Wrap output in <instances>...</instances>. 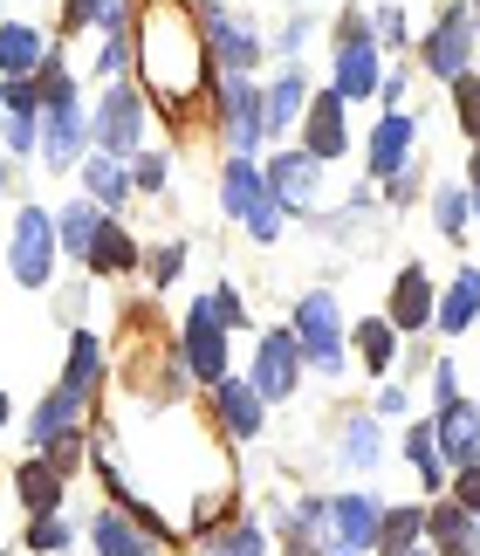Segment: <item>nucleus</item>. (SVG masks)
<instances>
[{"label": "nucleus", "mask_w": 480, "mask_h": 556, "mask_svg": "<svg viewBox=\"0 0 480 556\" xmlns=\"http://www.w3.org/2000/svg\"><path fill=\"white\" fill-rule=\"evenodd\" d=\"M138 70H151V83H159V97L172 103V111H186L192 90H200V76L213 70L206 28H200V21H186L179 8H151V14H144Z\"/></svg>", "instance_id": "obj_1"}, {"label": "nucleus", "mask_w": 480, "mask_h": 556, "mask_svg": "<svg viewBox=\"0 0 480 556\" xmlns=\"http://www.w3.org/2000/svg\"><path fill=\"white\" fill-rule=\"evenodd\" d=\"M289 330L302 337V357H310V371L323 378H343V344H351V330H343V309L330 289H310L289 316Z\"/></svg>", "instance_id": "obj_2"}, {"label": "nucleus", "mask_w": 480, "mask_h": 556, "mask_svg": "<svg viewBox=\"0 0 480 556\" xmlns=\"http://www.w3.org/2000/svg\"><path fill=\"white\" fill-rule=\"evenodd\" d=\"M55 213L49 206H21L14 213V233H8V275L21 289H49V275H55Z\"/></svg>", "instance_id": "obj_3"}, {"label": "nucleus", "mask_w": 480, "mask_h": 556, "mask_svg": "<svg viewBox=\"0 0 480 556\" xmlns=\"http://www.w3.org/2000/svg\"><path fill=\"white\" fill-rule=\"evenodd\" d=\"M90 138H97V152H111V159H144V90L138 83H111L97 103V117H90Z\"/></svg>", "instance_id": "obj_4"}, {"label": "nucleus", "mask_w": 480, "mask_h": 556, "mask_svg": "<svg viewBox=\"0 0 480 556\" xmlns=\"http://www.w3.org/2000/svg\"><path fill=\"white\" fill-rule=\"evenodd\" d=\"M302 371H310V357H302V337H295L289 324H275V330L254 344V371H248L254 392L268 399V405H281V399H295Z\"/></svg>", "instance_id": "obj_5"}, {"label": "nucleus", "mask_w": 480, "mask_h": 556, "mask_svg": "<svg viewBox=\"0 0 480 556\" xmlns=\"http://www.w3.org/2000/svg\"><path fill=\"white\" fill-rule=\"evenodd\" d=\"M220 117H227V159H254L268 138V90H254V76H220Z\"/></svg>", "instance_id": "obj_6"}, {"label": "nucleus", "mask_w": 480, "mask_h": 556, "mask_svg": "<svg viewBox=\"0 0 480 556\" xmlns=\"http://www.w3.org/2000/svg\"><path fill=\"white\" fill-rule=\"evenodd\" d=\"M330 90L343 103H357V97H378L384 90V55H378V35L357 28V21H343L337 28V83Z\"/></svg>", "instance_id": "obj_7"}, {"label": "nucleus", "mask_w": 480, "mask_h": 556, "mask_svg": "<svg viewBox=\"0 0 480 556\" xmlns=\"http://www.w3.org/2000/svg\"><path fill=\"white\" fill-rule=\"evenodd\" d=\"M378 536H384L378 495H337L330 502V543H323V556H378Z\"/></svg>", "instance_id": "obj_8"}, {"label": "nucleus", "mask_w": 480, "mask_h": 556, "mask_svg": "<svg viewBox=\"0 0 480 556\" xmlns=\"http://www.w3.org/2000/svg\"><path fill=\"white\" fill-rule=\"evenodd\" d=\"M473 8H446L440 21H432V35L419 41V55H426V70L440 76V83H460L473 70Z\"/></svg>", "instance_id": "obj_9"}, {"label": "nucleus", "mask_w": 480, "mask_h": 556, "mask_svg": "<svg viewBox=\"0 0 480 556\" xmlns=\"http://www.w3.org/2000/svg\"><path fill=\"white\" fill-rule=\"evenodd\" d=\"M179 365L200 378V384H220L227 371V324L213 316V303H192L186 309V337H179Z\"/></svg>", "instance_id": "obj_10"}, {"label": "nucleus", "mask_w": 480, "mask_h": 556, "mask_svg": "<svg viewBox=\"0 0 480 556\" xmlns=\"http://www.w3.org/2000/svg\"><path fill=\"white\" fill-rule=\"evenodd\" d=\"M200 28H206V49H213V76H248L254 55H261V35L248 14H227V8H200Z\"/></svg>", "instance_id": "obj_11"}, {"label": "nucleus", "mask_w": 480, "mask_h": 556, "mask_svg": "<svg viewBox=\"0 0 480 556\" xmlns=\"http://www.w3.org/2000/svg\"><path fill=\"white\" fill-rule=\"evenodd\" d=\"M83 159H90V117H83V103H49L41 111V165L49 173H83Z\"/></svg>", "instance_id": "obj_12"}, {"label": "nucleus", "mask_w": 480, "mask_h": 556, "mask_svg": "<svg viewBox=\"0 0 480 556\" xmlns=\"http://www.w3.org/2000/svg\"><path fill=\"white\" fill-rule=\"evenodd\" d=\"M302 152H310L316 165H337L343 152H351V103H343L337 90L310 97V111H302Z\"/></svg>", "instance_id": "obj_13"}, {"label": "nucleus", "mask_w": 480, "mask_h": 556, "mask_svg": "<svg viewBox=\"0 0 480 556\" xmlns=\"http://www.w3.org/2000/svg\"><path fill=\"white\" fill-rule=\"evenodd\" d=\"M268 173V192L281 213H316V192H323V165L302 152V144H281V152L261 165Z\"/></svg>", "instance_id": "obj_14"}, {"label": "nucleus", "mask_w": 480, "mask_h": 556, "mask_svg": "<svg viewBox=\"0 0 480 556\" xmlns=\"http://www.w3.org/2000/svg\"><path fill=\"white\" fill-rule=\"evenodd\" d=\"M412 138H419V117H405V111H384L378 124H370V179H378V186H399L405 179Z\"/></svg>", "instance_id": "obj_15"}, {"label": "nucleus", "mask_w": 480, "mask_h": 556, "mask_svg": "<svg viewBox=\"0 0 480 556\" xmlns=\"http://www.w3.org/2000/svg\"><path fill=\"white\" fill-rule=\"evenodd\" d=\"M432 433H440V460L460 475V467H473L480 460V405L473 399H453V405H440L432 413Z\"/></svg>", "instance_id": "obj_16"}, {"label": "nucleus", "mask_w": 480, "mask_h": 556, "mask_svg": "<svg viewBox=\"0 0 480 556\" xmlns=\"http://www.w3.org/2000/svg\"><path fill=\"white\" fill-rule=\"evenodd\" d=\"M426 549L432 556H480V516L473 508H460V502H432L426 508Z\"/></svg>", "instance_id": "obj_17"}, {"label": "nucleus", "mask_w": 480, "mask_h": 556, "mask_svg": "<svg viewBox=\"0 0 480 556\" xmlns=\"http://www.w3.org/2000/svg\"><path fill=\"white\" fill-rule=\"evenodd\" d=\"M384 316H391V330H399V337H405V330H426L432 316H440L432 275H426L419 262H405V268H399V282H391V309H384Z\"/></svg>", "instance_id": "obj_18"}, {"label": "nucleus", "mask_w": 480, "mask_h": 556, "mask_svg": "<svg viewBox=\"0 0 480 556\" xmlns=\"http://www.w3.org/2000/svg\"><path fill=\"white\" fill-rule=\"evenodd\" d=\"M83 413H90V405H83V399L70 392V384H55V392H49V399H41L35 413H28V446H35V454L62 446V440H70L76 426H83Z\"/></svg>", "instance_id": "obj_19"}, {"label": "nucleus", "mask_w": 480, "mask_h": 556, "mask_svg": "<svg viewBox=\"0 0 480 556\" xmlns=\"http://www.w3.org/2000/svg\"><path fill=\"white\" fill-rule=\"evenodd\" d=\"M213 413H220V426L233 440H254L261 419H268V399L254 392V378H220L213 384Z\"/></svg>", "instance_id": "obj_20"}, {"label": "nucleus", "mask_w": 480, "mask_h": 556, "mask_svg": "<svg viewBox=\"0 0 480 556\" xmlns=\"http://www.w3.org/2000/svg\"><path fill=\"white\" fill-rule=\"evenodd\" d=\"M49 62V41L28 21H0V83H35Z\"/></svg>", "instance_id": "obj_21"}, {"label": "nucleus", "mask_w": 480, "mask_h": 556, "mask_svg": "<svg viewBox=\"0 0 480 556\" xmlns=\"http://www.w3.org/2000/svg\"><path fill=\"white\" fill-rule=\"evenodd\" d=\"M261 206H268V173L254 159H227L220 165V213L227 220H254Z\"/></svg>", "instance_id": "obj_22"}, {"label": "nucleus", "mask_w": 480, "mask_h": 556, "mask_svg": "<svg viewBox=\"0 0 480 556\" xmlns=\"http://www.w3.org/2000/svg\"><path fill=\"white\" fill-rule=\"evenodd\" d=\"M62 488H70V475H62L49 454H35V460L14 467V502L28 508V516H55V508H62Z\"/></svg>", "instance_id": "obj_23"}, {"label": "nucleus", "mask_w": 480, "mask_h": 556, "mask_svg": "<svg viewBox=\"0 0 480 556\" xmlns=\"http://www.w3.org/2000/svg\"><path fill=\"white\" fill-rule=\"evenodd\" d=\"M90 543H97V556H151V549H159V536H151L130 508H97Z\"/></svg>", "instance_id": "obj_24"}, {"label": "nucleus", "mask_w": 480, "mask_h": 556, "mask_svg": "<svg viewBox=\"0 0 480 556\" xmlns=\"http://www.w3.org/2000/svg\"><path fill=\"white\" fill-rule=\"evenodd\" d=\"M473 316H480V268H460V275L446 282V295H440V316H432V330H440V337H467Z\"/></svg>", "instance_id": "obj_25"}, {"label": "nucleus", "mask_w": 480, "mask_h": 556, "mask_svg": "<svg viewBox=\"0 0 480 556\" xmlns=\"http://www.w3.org/2000/svg\"><path fill=\"white\" fill-rule=\"evenodd\" d=\"M130 192H138V179H130V165L111 159V152H97V159H83V200H97L103 213L124 206Z\"/></svg>", "instance_id": "obj_26"}, {"label": "nucleus", "mask_w": 480, "mask_h": 556, "mask_svg": "<svg viewBox=\"0 0 480 556\" xmlns=\"http://www.w3.org/2000/svg\"><path fill=\"white\" fill-rule=\"evenodd\" d=\"M103 220H111V213H103L97 200H70V206L55 213V241H62V254H76V262H90V248H97Z\"/></svg>", "instance_id": "obj_27"}, {"label": "nucleus", "mask_w": 480, "mask_h": 556, "mask_svg": "<svg viewBox=\"0 0 480 556\" xmlns=\"http://www.w3.org/2000/svg\"><path fill=\"white\" fill-rule=\"evenodd\" d=\"M302 111H310V76H302L295 62H289V70H281V76L268 83V138L295 131V124H302Z\"/></svg>", "instance_id": "obj_28"}, {"label": "nucleus", "mask_w": 480, "mask_h": 556, "mask_svg": "<svg viewBox=\"0 0 480 556\" xmlns=\"http://www.w3.org/2000/svg\"><path fill=\"white\" fill-rule=\"evenodd\" d=\"M62 384H70L83 405L103 392V337H90V330L70 337V365H62Z\"/></svg>", "instance_id": "obj_29"}, {"label": "nucleus", "mask_w": 480, "mask_h": 556, "mask_svg": "<svg viewBox=\"0 0 480 556\" xmlns=\"http://www.w3.org/2000/svg\"><path fill=\"white\" fill-rule=\"evenodd\" d=\"M426 543V502H391L384 508V536H378V556H405Z\"/></svg>", "instance_id": "obj_30"}, {"label": "nucleus", "mask_w": 480, "mask_h": 556, "mask_svg": "<svg viewBox=\"0 0 480 556\" xmlns=\"http://www.w3.org/2000/svg\"><path fill=\"white\" fill-rule=\"evenodd\" d=\"M138 0H62V35L70 28H103V35H124V21Z\"/></svg>", "instance_id": "obj_31"}, {"label": "nucleus", "mask_w": 480, "mask_h": 556, "mask_svg": "<svg viewBox=\"0 0 480 556\" xmlns=\"http://www.w3.org/2000/svg\"><path fill=\"white\" fill-rule=\"evenodd\" d=\"M405 460L419 467L426 495H440V488H446V475H453V467L440 460V433H432V419H419V426H412V433H405Z\"/></svg>", "instance_id": "obj_32"}, {"label": "nucleus", "mask_w": 480, "mask_h": 556, "mask_svg": "<svg viewBox=\"0 0 480 556\" xmlns=\"http://www.w3.org/2000/svg\"><path fill=\"white\" fill-rule=\"evenodd\" d=\"M337 460L351 467V475H370V467H378V413L343 419V433H337Z\"/></svg>", "instance_id": "obj_33"}, {"label": "nucleus", "mask_w": 480, "mask_h": 556, "mask_svg": "<svg viewBox=\"0 0 480 556\" xmlns=\"http://www.w3.org/2000/svg\"><path fill=\"white\" fill-rule=\"evenodd\" d=\"M83 268H90V275H130V268H138V241H130L117 220H103V233H97V248H90Z\"/></svg>", "instance_id": "obj_34"}, {"label": "nucleus", "mask_w": 480, "mask_h": 556, "mask_svg": "<svg viewBox=\"0 0 480 556\" xmlns=\"http://www.w3.org/2000/svg\"><path fill=\"white\" fill-rule=\"evenodd\" d=\"M432 220H440L446 241H467V220H473V192L460 179H440L432 186Z\"/></svg>", "instance_id": "obj_35"}, {"label": "nucleus", "mask_w": 480, "mask_h": 556, "mask_svg": "<svg viewBox=\"0 0 480 556\" xmlns=\"http://www.w3.org/2000/svg\"><path fill=\"white\" fill-rule=\"evenodd\" d=\"M351 344H357L364 365L384 378V371H391V357H399V330H391V316H364V324L351 330Z\"/></svg>", "instance_id": "obj_36"}, {"label": "nucleus", "mask_w": 480, "mask_h": 556, "mask_svg": "<svg viewBox=\"0 0 480 556\" xmlns=\"http://www.w3.org/2000/svg\"><path fill=\"white\" fill-rule=\"evenodd\" d=\"M21 543H28L35 556H62L76 543V529H70V516H28V536H21Z\"/></svg>", "instance_id": "obj_37"}, {"label": "nucleus", "mask_w": 480, "mask_h": 556, "mask_svg": "<svg viewBox=\"0 0 480 556\" xmlns=\"http://www.w3.org/2000/svg\"><path fill=\"white\" fill-rule=\"evenodd\" d=\"M206 556H268V536L254 522H227V529H213Z\"/></svg>", "instance_id": "obj_38"}, {"label": "nucleus", "mask_w": 480, "mask_h": 556, "mask_svg": "<svg viewBox=\"0 0 480 556\" xmlns=\"http://www.w3.org/2000/svg\"><path fill=\"white\" fill-rule=\"evenodd\" d=\"M130 62H138V49H130V35H103V55H97V76L103 83H124Z\"/></svg>", "instance_id": "obj_39"}, {"label": "nucleus", "mask_w": 480, "mask_h": 556, "mask_svg": "<svg viewBox=\"0 0 480 556\" xmlns=\"http://www.w3.org/2000/svg\"><path fill=\"white\" fill-rule=\"evenodd\" d=\"M446 90H453V103H460V131H467V138L480 144V76L467 70L460 83H446Z\"/></svg>", "instance_id": "obj_40"}, {"label": "nucleus", "mask_w": 480, "mask_h": 556, "mask_svg": "<svg viewBox=\"0 0 480 556\" xmlns=\"http://www.w3.org/2000/svg\"><path fill=\"white\" fill-rule=\"evenodd\" d=\"M370 35H378V49H405V41H412V28H405L399 8H378V14H370Z\"/></svg>", "instance_id": "obj_41"}, {"label": "nucleus", "mask_w": 480, "mask_h": 556, "mask_svg": "<svg viewBox=\"0 0 480 556\" xmlns=\"http://www.w3.org/2000/svg\"><path fill=\"white\" fill-rule=\"evenodd\" d=\"M165 173H172V165H165V152H144V159H138V165H130V179H138V186H144V192H165V186H172V179H165Z\"/></svg>", "instance_id": "obj_42"}, {"label": "nucleus", "mask_w": 480, "mask_h": 556, "mask_svg": "<svg viewBox=\"0 0 480 556\" xmlns=\"http://www.w3.org/2000/svg\"><path fill=\"white\" fill-rule=\"evenodd\" d=\"M179 268H186V248H179V241L151 254V282H159V289H172V282H179Z\"/></svg>", "instance_id": "obj_43"}, {"label": "nucleus", "mask_w": 480, "mask_h": 556, "mask_svg": "<svg viewBox=\"0 0 480 556\" xmlns=\"http://www.w3.org/2000/svg\"><path fill=\"white\" fill-rule=\"evenodd\" d=\"M446 495L460 502V508H473V516H480V460H473V467H460V475L446 481Z\"/></svg>", "instance_id": "obj_44"}, {"label": "nucleus", "mask_w": 480, "mask_h": 556, "mask_svg": "<svg viewBox=\"0 0 480 556\" xmlns=\"http://www.w3.org/2000/svg\"><path fill=\"white\" fill-rule=\"evenodd\" d=\"M453 399H460V371H453V357H440V365H432V413L453 405Z\"/></svg>", "instance_id": "obj_45"}, {"label": "nucleus", "mask_w": 480, "mask_h": 556, "mask_svg": "<svg viewBox=\"0 0 480 556\" xmlns=\"http://www.w3.org/2000/svg\"><path fill=\"white\" fill-rule=\"evenodd\" d=\"M281 220H289V213H281V206H275V192H268V206H261L254 220H248V233H254L261 248H268V241H281Z\"/></svg>", "instance_id": "obj_46"}, {"label": "nucleus", "mask_w": 480, "mask_h": 556, "mask_svg": "<svg viewBox=\"0 0 480 556\" xmlns=\"http://www.w3.org/2000/svg\"><path fill=\"white\" fill-rule=\"evenodd\" d=\"M206 303H213V316H220V324H227V330H240V324H248V309H240V295H233L227 282H220V289H213V295H206Z\"/></svg>", "instance_id": "obj_47"}, {"label": "nucleus", "mask_w": 480, "mask_h": 556, "mask_svg": "<svg viewBox=\"0 0 480 556\" xmlns=\"http://www.w3.org/2000/svg\"><path fill=\"white\" fill-rule=\"evenodd\" d=\"M405 384H378V399H370V413H378V419H405Z\"/></svg>", "instance_id": "obj_48"}, {"label": "nucleus", "mask_w": 480, "mask_h": 556, "mask_svg": "<svg viewBox=\"0 0 480 556\" xmlns=\"http://www.w3.org/2000/svg\"><path fill=\"white\" fill-rule=\"evenodd\" d=\"M302 41H310V14H295V21H289V28H281V49H289V55L302 49Z\"/></svg>", "instance_id": "obj_49"}, {"label": "nucleus", "mask_w": 480, "mask_h": 556, "mask_svg": "<svg viewBox=\"0 0 480 556\" xmlns=\"http://www.w3.org/2000/svg\"><path fill=\"white\" fill-rule=\"evenodd\" d=\"M378 97H384V111H399V97H405V76H399V70H391V76H384V90H378Z\"/></svg>", "instance_id": "obj_50"}, {"label": "nucleus", "mask_w": 480, "mask_h": 556, "mask_svg": "<svg viewBox=\"0 0 480 556\" xmlns=\"http://www.w3.org/2000/svg\"><path fill=\"white\" fill-rule=\"evenodd\" d=\"M14 186V159H0V192H8Z\"/></svg>", "instance_id": "obj_51"}, {"label": "nucleus", "mask_w": 480, "mask_h": 556, "mask_svg": "<svg viewBox=\"0 0 480 556\" xmlns=\"http://www.w3.org/2000/svg\"><path fill=\"white\" fill-rule=\"evenodd\" d=\"M8 419H14V405H8V392H0V433H8Z\"/></svg>", "instance_id": "obj_52"}, {"label": "nucleus", "mask_w": 480, "mask_h": 556, "mask_svg": "<svg viewBox=\"0 0 480 556\" xmlns=\"http://www.w3.org/2000/svg\"><path fill=\"white\" fill-rule=\"evenodd\" d=\"M467 179H473V192H480V144H473V165H467Z\"/></svg>", "instance_id": "obj_53"}, {"label": "nucleus", "mask_w": 480, "mask_h": 556, "mask_svg": "<svg viewBox=\"0 0 480 556\" xmlns=\"http://www.w3.org/2000/svg\"><path fill=\"white\" fill-rule=\"evenodd\" d=\"M0 117H8V83H0Z\"/></svg>", "instance_id": "obj_54"}, {"label": "nucleus", "mask_w": 480, "mask_h": 556, "mask_svg": "<svg viewBox=\"0 0 480 556\" xmlns=\"http://www.w3.org/2000/svg\"><path fill=\"white\" fill-rule=\"evenodd\" d=\"M467 8H473V28H480V0H467Z\"/></svg>", "instance_id": "obj_55"}, {"label": "nucleus", "mask_w": 480, "mask_h": 556, "mask_svg": "<svg viewBox=\"0 0 480 556\" xmlns=\"http://www.w3.org/2000/svg\"><path fill=\"white\" fill-rule=\"evenodd\" d=\"M405 556H432V549H405Z\"/></svg>", "instance_id": "obj_56"}]
</instances>
